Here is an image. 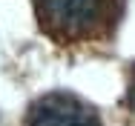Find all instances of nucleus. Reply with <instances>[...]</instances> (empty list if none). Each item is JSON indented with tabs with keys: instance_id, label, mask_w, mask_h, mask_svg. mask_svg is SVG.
<instances>
[{
	"instance_id": "3",
	"label": "nucleus",
	"mask_w": 135,
	"mask_h": 126,
	"mask_svg": "<svg viewBox=\"0 0 135 126\" xmlns=\"http://www.w3.org/2000/svg\"><path fill=\"white\" fill-rule=\"evenodd\" d=\"M124 106H127V112H129V118H132V123H135V66L129 69V80H127V95H124Z\"/></svg>"
},
{
	"instance_id": "2",
	"label": "nucleus",
	"mask_w": 135,
	"mask_h": 126,
	"mask_svg": "<svg viewBox=\"0 0 135 126\" xmlns=\"http://www.w3.org/2000/svg\"><path fill=\"white\" fill-rule=\"evenodd\" d=\"M23 126H104L95 106L72 92H49L29 103Z\"/></svg>"
},
{
	"instance_id": "1",
	"label": "nucleus",
	"mask_w": 135,
	"mask_h": 126,
	"mask_svg": "<svg viewBox=\"0 0 135 126\" xmlns=\"http://www.w3.org/2000/svg\"><path fill=\"white\" fill-rule=\"evenodd\" d=\"M127 0H35L40 32L60 46H89L115 37Z\"/></svg>"
}]
</instances>
